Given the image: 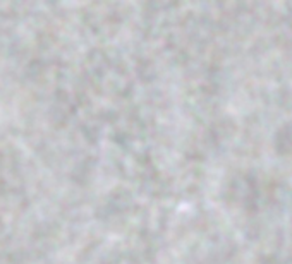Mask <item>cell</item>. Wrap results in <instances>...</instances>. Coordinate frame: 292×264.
Returning <instances> with one entry per match:
<instances>
[]
</instances>
